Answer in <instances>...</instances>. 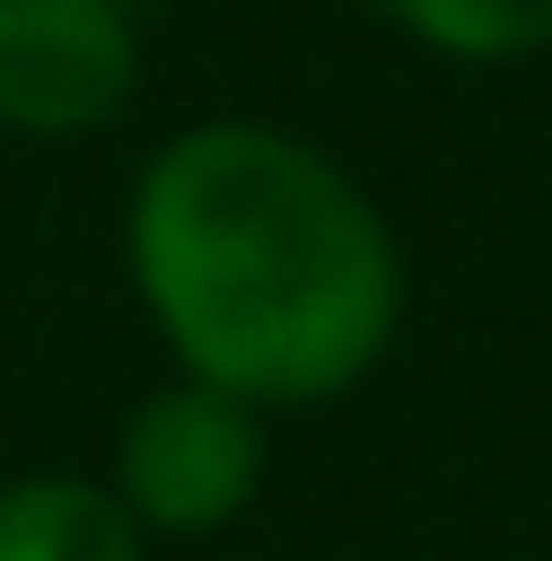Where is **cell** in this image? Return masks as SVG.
<instances>
[{
	"mask_svg": "<svg viewBox=\"0 0 552 561\" xmlns=\"http://www.w3.org/2000/svg\"><path fill=\"white\" fill-rule=\"evenodd\" d=\"M119 256L188 385L316 414L405 335V237L375 187L277 118H198L128 178Z\"/></svg>",
	"mask_w": 552,
	"mask_h": 561,
	"instance_id": "cell-1",
	"label": "cell"
},
{
	"mask_svg": "<svg viewBox=\"0 0 552 561\" xmlns=\"http://www.w3.org/2000/svg\"><path fill=\"white\" fill-rule=\"evenodd\" d=\"M267 463H277V444H267L257 404L168 375V385H148L119 414L99 483H109V503L158 552V542H217V533H237L257 513V493H267Z\"/></svg>",
	"mask_w": 552,
	"mask_h": 561,
	"instance_id": "cell-2",
	"label": "cell"
},
{
	"mask_svg": "<svg viewBox=\"0 0 552 561\" xmlns=\"http://www.w3.org/2000/svg\"><path fill=\"white\" fill-rule=\"evenodd\" d=\"M148 79L138 10L119 0H0V128L10 138H99Z\"/></svg>",
	"mask_w": 552,
	"mask_h": 561,
	"instance_id": "cell-3",
	"label": "cell"
},
{
	"mask_svg": "<svg viewBox=\"0 0 552 561\" xmlns=\"http://www.w3.org/2000/svg\"><path fill=\"white\" fill-rule=\"evenodd\" d=\"M0 561H158V552L109 503L99 473H10L0 483Z\"/></svg>",
	"mask_w": 552,
	"mask_h": 561,
	"instance_id": "cell-4",
	"label": "cell"
},
{
	"mask_svg": "<svg viewBox=\"0 0 552 561\" xmlns=\"http://www.w3.org/2000/svg\"><path fill=\"white\" fill-rule=\"evenodd\" d=\"M425 59L454 69H523L552 49V0H375Z\"/></svg>",
	"mask_w": 552,
	"mask_h": 561,
	"instance_id": "cell-5",
	"label": "cell"
},
{
	"mask_svg": "<svg viewBox=\"0 0 552 561\" xmlns=\"http://www.w3.org/2000/svg\"><path fill=\"white\" fill-rule=\"evenodd\" d=\"M119 10H138V0H119Z\"/></svg>",
	"mask_w": 552,
	"mask_h": 561,
	"instance_id": "cell-6",
	"label": "cell"
}]
</instances>
